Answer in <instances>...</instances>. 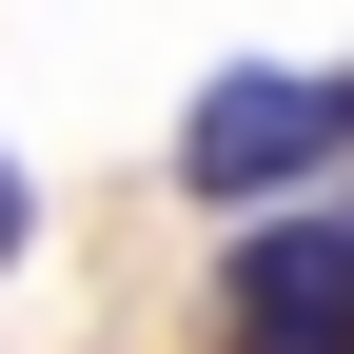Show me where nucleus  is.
Segmentation results:
<instances>
[{
    "label": "nucleus",
    "mask_w": 354,
    "mask_h": 354,
    "mask_svg": "<svg viewBox=\"0 0 354 354\" xmlns=\"http://www.w3.org/2000/svg\"><path fill=\"white\" fill-rule=\"evenodd\" d=\"M315 158H354V79H315V59H236V79H197V118H177V177H197L216 216H276Z\"/></svg>",
    "instance_id": "obj_1"
},
{
    "label": "nucleus",
    "mask_w": 354,
    "mask_h": 354,
    "mask_svg": "<svg viewBox=\"0 0 354 354\" xmlns=\"http://www.w3.org/2000/svg\"><path fill=\"white\" fill-rule=\"evenodd\" d=\"M236 354H354V216H236Z\"/></svg>",
    "instance_id": "obj_2"
},
{
    "label": "nucleus",
    "mask_w": 354,
    "mask_h": 354,
    "mask_svg": "<svg viewBox=\"0 0 354 354\" xmlns=\"http://www.w3.org/2000/svg\"><path fill=\"white\" fill-rule=\"evenodd\" d=\"M20 236H39V197H20V158H0V276H20Z\"/></svg>",
    "instance_id": "obj_3"
}]
</instances>
